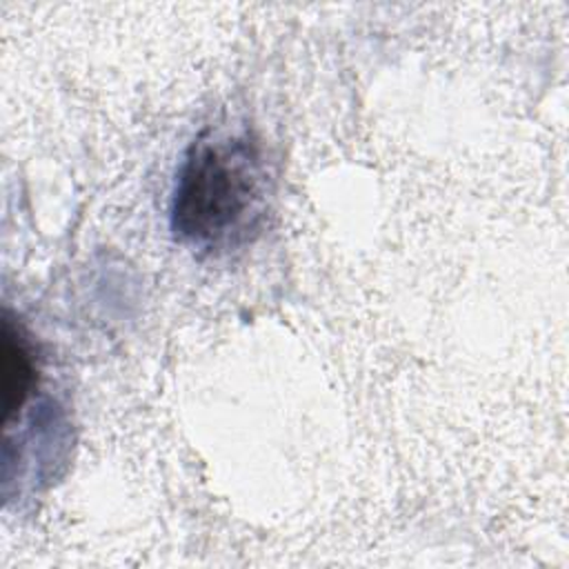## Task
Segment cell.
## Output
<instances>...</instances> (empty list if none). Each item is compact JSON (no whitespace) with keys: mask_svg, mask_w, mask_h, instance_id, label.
Returning a JSON list of instances; mask_svg holds the SVG:
<instances>
[{"mask_svg":"<svg viewBox=\"0 0 569 569\" xmlns=\"http://www.w3.org/2000/svg\"><path fill=\"white\" fill-rule=\"evenodd\" d=\"M273 193L276 171L256 133L204 129L178 169L171 231L193 253L227 256L264 231Z\"/></svg>","mask_w":569,"mask_h":569,"instance_id":"1","label":"cell"},{"mask_svg":"<svg viewBox=\"0 0 569 569\" xmlns=\"http://www.w3.org/2000/svg\"><path fill=\"white\" fill-rule=\"evenodd\" d=\"M40 367L31 336L9 311L2 320V396H4V425L20 420L31 396L38 389Z\"/></svg>","mask_w":569,"mask_h":569,"instance_id":"2","label":"cell"}]
</instances>
